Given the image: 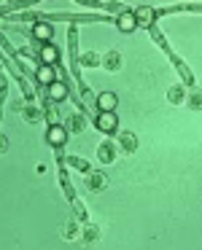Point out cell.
<instances>
[{
	"mask_svg": "<svg viewBox=\"0 0 202 250\" xmlns=\"http://www.w3.org/2000/svg\"><path fill=\"white\" fill-rule=\"evenodd\" d=\"M135 19H137V27H146V30H151V27H157V11L154 8H148V6H143V8H137L135 11Z\"/></svg>",
	"mask_w": 202,
	"mask_h": 250,
	"instance_id": "4",
	"label": "cell"
},
{
	"mask_svg": "<svg viewBox=\"0 0 202 250\" xmlns=\"http://www.w3.org/2000/svg\"><path fill=\"white\" fill-rule=\"evenodd\" d=\"M67 83H62V81H54L49 86V100H54V103H65L67 100Z\"/></svg>",
	"mask_w": 202,
	"mask_h": 250,
	"instance_id": "13",
	"label": "cell"
},
{
	"mask_svg": "<svg viewBox=\"0 0 202 250\" xmlns=\"http://www.w3.org/2000/svg\"><path fill=\"white\" fill-rule=\"evenodd\" d=\"M97 239H100V229L94 226V223L84 229V242H97Z\"/></svg>",
	"mask_w": 202,
	"mask_h": 250,
	"instance_id": "23",
	"label": "cell"
},
{
	"mask_svg": "<svg viewBox=\"0 0 202 250\" xmlns=\"http://www.w3.org/2000/svg\"><path fill=\"white\" fill-rule=\"evenodd\" d=\"M84 126H87V119H84V113H70V116L65 119V129L73 132V135L84 132Z\"/></svg>",
	"mask_w": 202,
	"mask_h": 250,
	"instance_id": "10",
	"label": "cell"
},
{
	"mask_svg": "<svg viewBox=\"0 0 202 250\" xmlns=\"http://www.w3.org/2000/svg\"><path fill=\"white\" fill-rule=\"evenodd\" d=\"M51 35H54V27H51V24H46V22H35V24H33V38L41 41V46L49 43Z\"/></svg>",
	"mask_w": 202,
	"mask_h": 250,
	"instance_id": "7",
	"label": "cell"
},
{
	"mask_svg": "<svg viewBox=\"0 0 202 250\" xmlns=\"http://www.w3.org/2000/svg\"><path fill=\"white\" fill-rule=\"evenodd\" d=\"M116 27L121 30V33H132V30H137V19L132 11H124L119 19H116Z\"/></svg>",
	"mask_w": 202,
	"mask_h": 250,
	"instance_id": "11",
	"label": "cell"
},
{
	"mask_svg": "<svg viewBox=\"0 0 202 250\" xmlns=\"http://www.w3.org/2000/svg\"><path fill=\"white\" fill-rule=\"evenodd\" d=\"M65 167H70V169H78V172H84V175H89L92 172V164L87 162V159H78V156H65V159H60Z\"/></svg>",
	"mask_w": 202,
	"mask_h": 250,
	"instance_id": "8",
	"label": "cell"
},
{
	"mask_svg": "<svg viewBox=\"0 0 202 250\" xmlns=\"http://www.w3.org/2000/svg\"><path fill=\"white\" fill-rule=\"evenodd\" d=\"M67 135H70V132L65 129V124H51L49 129H46V143H49L51 148H65Z\"/></svg>",
	"mask_w": 202,
	"mask_h": 250,
	"instance_id": "1",
	"label": "cell"
},
{
	"mask_svg": "<svg viewBox=\"0 0 202 250\" xmlns=\"http://www.w3.org/2000/svg\"><path fill=\"white\" fill-rule=\"evenodd\" d=\"M94 126H97L100 132H105V135H113L116 126H119V116H116V113H97Z\"/></svg>",
	"mask_w": 202,
	"mask_h": 250,
	"instance_id": "2",
	"label": "cell"
},
{
	"mask_svg": "<svg viewBox=\"0 0 202 250\" xmlns=\"http://www.w3.org/2000/svg\"><path fill=\"white\" fill-rule=\"evenodd\" d=\"M94 105H97L100 113H116V105H119V100H116L113 92H103V94L97 97V103H94Z\"/></svg>",
	"mask_w": 202,
	"mask_h": 250,
	"instance_id": "5",
	"label": "cell"
},
{
	"mask_svg": "<svg viewBox=\"0 0 202 250\" xmlns=\"http://www.w3.org/2000/svg\"><path fill=\"white\" fill-rule=\"evenodd\" d=\"M151 41L159 46V49H164V51L170 54V46H167V41H164V33H162L159 27H151Z\"/></svg>",
	"mask_w": 202,
	"mask_h": 250,
	"instance_id": "21",
	"label": "cell"
},
{
	"mask_svg": "<svg viewBox=\"0 0 202 250\" xmlns=\"http://www.w3.org/2000/svg\"><path fill=\"white\" fill-rule=\"evenodd\" d=\"M119 148H121V153H135L137 151V137L132 135V132H121L119 135Z\"/></svg>",
	"mask_w": 202,
	"mask_h": 250,
	"instance_id": "12",
	"label": "cell"
},
{
	"mask_svg": "<svg viewBox=\"0 0 202 250\" xmlns=\"http://www.w3.org/2000/svg\"><path fill=\"white\" fill-rule=\"evenodd\" d=\"M186 89L183 86H170L167 89V100H170V105H180V103H186Z\"/></svg>",
	"mask_w": 202,
	"mask_h": 250,
	"instance_id": "17",
	"label": "cell"
},
{
	"mask_svg": "<svg viewBox=\"0 0 202 250\" xmlns=\"http://www.w3.org/2000/svg\"><path fill=\"white\" fill-rule=\"evenodd\" d=\"M76 221H78V218H76ZM76 221H67L65 234H62L65 239H76V237H78V223H76Z\"/></svg>",
	"mask_w": 202,
	"mask_h": 250,
	"instance_id": "24",
	"label": "cell"
},
{
	"mask_svg": "<svg viewBox=\"0 0 202 250\" xmlns=\"http://www.w3.org/2000/svg\"><path fill=\"white\" fill-rule=\"evenodd\" d=\"M105 183H108V178H105L103 172H89L87 175V188L92 191V194H94V191H103Z\"/></svg>",
	"mask_w": 202,
	"mask_h": 250,
	"instance_id": "14",
	"label": "cell"
},
{
	"mask_svg": "<svg viewBox=\"0 0 202 250\" xmlns=\"http://www.w3.org/2000/svg\"><path fill=\"white\" fill-rule=\"evenodd\" d=\"M22 116H24V121H30V124H41V121H44V110H41L38 105L22 108Z\"/></svg>",
	"mask_w": 202,
	"mask_h": 250,
	"instance_id": "15",
	"label": "cell"
},
{
	"mask_svg": "<svg viewBox=\"0 0 202 250\" xmlns=\"http://www.w3.org/2000/svg\"><path fill=\"white\" fill-rule=\"evenodd\" d=\"M78 65H81V67H100V65H103V57L94 54V51H87V54H81Z\"/></svg>",
	"mask_w": 202,
	"mask_h": 250,
	"instance_id": "18",
	"label": "cell"
},
{
	"mask_svg": "<svg viewBox=\"0 0 202 250\" xmlns=\"http://www.w3.org/2000/svg\"><path fill=\"white\" fill-rule=\"evenodd\" d=\"M60 183H62V188H65V196L67 199H76V194H73V186H70V180H67V172L65 169H60Z\"/></svg>",
	"mask_w": 202,
	"mask_h": 250,
	"instance_id": "22",
	"label": "cell"
},
{
	"mask_svg": "<svg viewBox=\"0 0 202 250\" xmlns=\"http://www.w3.org/2000/svg\"><path fill=\"white\" fill-rule=\"evenodd\" d=\"M73 207H76V218H78V221H87V207H84L78 199H73Z\"/></svg>",
	"mask_w": 202,
	"mask_h": 250,
	"instance_id": "25",
	"label": "cell"
},
{
	"mask_svg": "<svg viewBox=\"0 0 202 250\" xmlns=\"http://www.w3.org/2000/svg\"><path fill=\"white\" fill-rule=\"evenodd\" d=\"M191 110H202V89H191V94L186 97Z\"/></svg>",
	"mask_w": 202,
	"mask_h": 250,
	"instance_id": "20",
	"label": "cell"
},
{
	"mask_svg": "<svg viewBox=\"0 0 202 250\" xmlns=\"http://www.w3.org/2000/svg\"><path fill=\"white\" fill-rule=\"evenodd\" d=\"M38 57H41V65H54V62H60V49L54 43H44Z\"/></svg>",
	"mask_w": 202,
	"mask_h": 250,
	"instance_id": "6",
	"label": "cell"
},
{
	"mask_svg": "<svg viewBox=\"0 0 202 250\" xmlns=\"http://www.w3.org/2000/svg\"><path fill=\"white\" fill-rule=\"evenodd\" d=\"M170 60H173V65H175V70H178V73H180V76H183V81H186V83H191V81H194V78H191V73H189V67H186V65H183V62H180V60H178V57H175V54H173V51H170Z\"/></svg>",
	"mask_w": 202,
	"mask_h": 250,
	"instance_id": "19",
	"label": "cell"
},
{
	"mask_svg": "<svg viewBox=\"0 0 202 250\" xmlns=\"http://www.w3.org/2000/svg\"><path fill=\"white\" fill-rule=\"evenodd\" d=\"M35 81H38L41 86H51V83L57 81V67L54 65H38V70H35Z\"/></svg>",
	"mask_w": 202,
	"mask_h": 250,
	"instance_id": "3",
	"label": "cell"
},
{
	"mask_svg": "<svg viewBox=\"0 0 202 250\" xmlns=\"http://www.w3.org/2000/svg\"><path fill=\"white\" fill-rule=\"evenodd\" d=\"M103 67L105 70H111V73H116L121 67V54L119 51H108V54L103 57Z\"/></svg>",
	"mask_w": 202,
	"mask_h": 250,
	"instance_id": "16",
	"label": "cell"
},
{
	"mask_svg": "<svg viewBox=\"0 0 202 250\" xmlns=\"http://www.w3.org/2000/svg\"><path fill=\"white\" fill-rule=\"evenodd\" d=\"M97 159H100L103 164H111V162H113V159H116V146H113V143H111V140L100 143V146H97Z\"/></svg>",
	"mask_w": 202,
	"mask_h": 250,
	"instance_id": "9",
	"label": "cell"
}]
</instances>
